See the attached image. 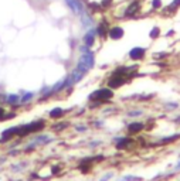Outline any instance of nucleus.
Listing matches in <instances>:
<instances>
[{"label":"nucleus","mask_w":180,"mask_h":181,"mask_svg":"<svg viewBox=\"0 0 180 181\" xmlns=\"http://www.w3.org/2000/svg\"><path fill=\"white\" fill-rule=\"evenodd\" d=\"M6 102L7 103H10V105H14V103L19 102V96H17V95H9L7 99H6Z\"/></svg>","instance_id":"obj_12"},{"label":"nucleus","mask_w":180,"mask_h":181,"mask_svg":"<svg viewBox=\"0 0 180 181\" xmlns=\"http://www.w3.org/2000/svg\"><path fill=\"white\" fill-rule=\"evenodd\" d=\"M122 36H124V30L121 27H113V28L109 30V37L112 40H119Z\"/></svg>","instance_id":"obj_5"},{"label":"nucleus","mask_w":180,"mask_h":181,"mask_svg":"<svg viewBox=\"0 0 180 181\" xmlns=\"http://www.w3.org/2000/svg\"><path fill=\"white\" fill-rule=\"evenodd\" d=\"M68 3V6L72 9L75 13H80L81 10H82V7H81V3H78V0H65Z\"/></svg>","instance_id":"obj_8"},{"label":"nucleus","mask_w":180,"mask_h":181,"mask_svg":"<svg viewBox=\"0 0 180 181\" xmlns=\"http://www.w3.org/2000/svg\"><path fill=\"white\" fill-rule=\"evenodd\" d=\"M177 167H180V163H179V164H177Z\"/></svg>","instance_id":"obj_20"},{"label":"nucleus","mask_w":180,"mask_h":181,"mask_svg":"<svg viewBox=\"0 0 180 181\" xmlns=\"http://www.w3.org/2000/svg\"><path fill=\"white\" fill-rule=\"evenodd\" d=\"M33 96H34V94H31V92H27V94L24 95L23 98H21V102H23V103H26V102H29Z\"/></svg>","instance_id":"obj_13"},{"label":"nucleus","mask_w":180,"mask_h":181,"mask_svg":"<svg viewBox=\"0 0 180 181\" xmlns=\"http://www.w3.org/2000/svg\"><path fill=\"white\" fill-rule=\"evenodd\" d=\"M98 33H99V36H105V33H107V27H105V24H101L99 28H98Z\"/></svg>","instance_id":"obj_14"},{"label":"nucleus","mask_w":180,"mask_h":181,"mask_svg":"<svg viewBox=\"0 0 180 181\" xmlns=\"http://www.w3.org/2000/svg\"><path fill=\"white\" fill-rule=\"evenodd\" d=\"M152 4H153V7H159L160 6V0H153Z\"/></svg>","instance_id":"obj_16"},{"label":"nucleus","mask_w":180,"mask_h":181,"mask_svg":"<svg viewBox=\"0 0 180 181\" xmlns=\"http://www.w3.org/2000/svg\"><path fill=\"white\" fill-rule=\"evenodd\" d=\"M157 36H159V28H157V27H155L153 30L150 31V37H152V38H156Z\"/></svg>","instance_id":"obj_15"},{"label":"nucleus","mask_w":180,"mask_h":181,"mask_svg":"<svg viewBox=\"0 0 180 181\" xmlns=\"http://www.w3.org/2000/svg\"><path fill=\"white\" fill-rule=\"evenodd\" d=\"M111 177H112V174H107V175H105L103 178H101V181H107L108 178H111Z\"/></svg>","instance_id":"obj_18"},{"label":"nucleus","mask_w":180,"mask_h":181,"mask_svg":"<svg viewBox=\"0 0 180 181\" xmlns=\"http://www.w3.org/2000/svg\"><path fill=\"white\" fill-rule=\"evenodd\" d=\"M138 9H139V3H138V2H134V3L129 6V9L126 10V16H132V14H134Z\"/></svg>","instance_id":"obj_10"},{"label":"nucleus","mask_w":180,"mask_h":181,"mask_svg":"<svg viewBox=\"0 0 180 181\" xmlns=\"http://www.w3.org/2000/svg\"><path fill=\"white\" fill-rule=\"evenodd\" d=\"M143 55H145V50L143 48H140V47L134 48V50L129 53V57L132 58V60H140Z\"/></svg>","instance_id":"obj_6"},{"label":"nucleus","mask_w":180,"mask_h":181,"mask_svg":"<svg viewBox=\"0 0 180 181\" xmlns=\"http://www.w3.org/2000/svg\"><path fill=\"white\" fill-rule=\"evenodd\" d=\"M142 128H143V126H142V123H132L129 126V132H130V133H135V132H139Z\"/></svg>","instance_id":"obj_11"},{"label":"nucleus","mask_w":180,"mask_h":181,"mask_svg":"<svg viewBox=\"0 0 180 181\" xmlns=\"http://www.w3.org/2000/svg\"><path fill=\"white\" fill-rule=\"evenodd\" d=\"M112 90L111 89H98L95 90L92 95H90V99L91 101H108V99H111L112 98Z\"/></svg>","instance_id":"obj_2"},{"label":"nucleus","mask_w":180,"mask_h":181,"mask_svg":"<svg viewBox=\"0 0 180 181\" xmlns=\"http://www.w3.org/2000/svg\"><path fill=\"white\" fill-rule=\"evenodd\" d=\"M84 41H85V45L87 47H91L94 44V41H95V31H88L87 33V36L84 37Z\"/></svg>","instance_id":"obj_7"},{"label":"nucleus","mask_w":180,"mask_h":181,"mask_svg":"<svg viewBox=\"0 0 180 181\" xmlns=\"http://www.w3.org/2000/svg\"><path fill=\"white\" fill-rule=\"evenodd\" d=\"M94 64H95L94 55H92V53H91V51H88V53H84L82 55H81V58L78 60L77 68L82 69L84 72H87V71H90L91 68L94 67Z\"/></svg>","instance_id":"obj_1"},{"label":"nucleus","mask_w":180,"mask_h":181,"mask_svg":"<svg viewBox=\"0 0 180 181\" xmlns=\"http://www.w3.org/2000/svg\"><path fill=\"white\" fill-rule=\"evenodd\" d=\"M51 141V137L50 136H38V137H36V139H33V141H31V144H30V147L33 149V146L36 147L37 144H46V143H50Z\"/></svg>","instance_id":"obj_3"},{"label":"nucleus","mask_w":180,"mask_h":181,"mask_svg":"<svg viewBox=\"0 0 180 181\" xmlns=\"http://www.w3.org/2000/svg\"><path fill=\"white\" fill-rule=\"evenodd\" d=\"M64 113V111L61 109V107H54L53 111L50 112V116L53 117V119H55V117H61Z\"/></svg>","instance_id":"obj_9"},{"label":"nucleus","mask_w":180,"mask_h":181,"mask_svg":"<svg viewBox=\"0 0 180 181\" xmlns=\"http://www.w3.org/2000/svg\"><path fill=\"white\" fill-rule=\"evenodd\" d=\"M109 2H111V0H103L102 3H101V6H103V7L108 6V4H109Z\"/></svg>","instance_id":"obj_17"},{"label":"nucleus","mask_w":180,"mask_h":181,"mask_svg":"<svg viewBox=\"0 0 180 181\" xmlns=\"http://www.w3.org/2000/svg\"><path fill=\"white\" fill-rule=\"evenodd\" d=\"M85 75V72H84L82 69H80V68H75V69L72 71V74L70 75L71 81H72V84H75V82H80L81 79H82V77Z\"/></svg>","instance_id":"obj_4"},{"label":"nucleus","mask_w":180,"mask_h":181,"mask_svg":"<svg viewBox=\"0 0 180 181\" xmlns=\"http://www.w3.org/2000/svg\"><path fill=\"white\" fill-rule=\"evenodd\" d=\"M179 4H180V0H174L173 2V6H179Z\"/></svg>","instance_id":"obj_19"}]
</instances>
